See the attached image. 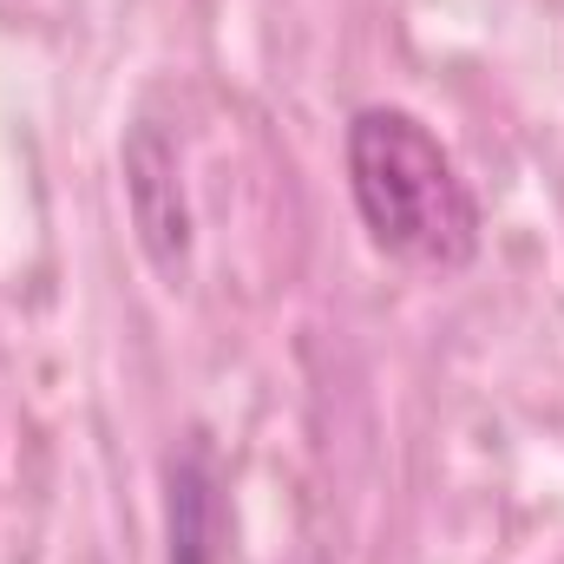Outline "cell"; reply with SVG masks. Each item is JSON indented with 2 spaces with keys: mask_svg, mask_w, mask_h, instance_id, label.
Here are the masks:
<instances>
[{
  "mask_svg": "<svg viewBox=\"0 0 564 564\" xmlns=\"http://www.w3.org/2000/svg\"><path fill=\"white\" fill-rule=\"evenodd\" d=\"M348 191L388 257L421 270H466L479 257V197L408 106H361L348 119Z\"/></svg>",
  "mask_w": 564,
  "mask_h": 564,
  "instance_id": "obj_1",
  "label": "cell"
},
{
  "mask_svg": "<svg viewBox=\"0 0 564 564\" xmlns=\"http://www.w3.org/2000/svg\"><path fill=\"white\" fill-rule=\"evenodd\" d=\"M126 197H132L144 257L164 276H177L191 257V210H184V184H177V151L158 139V126H139L126 144Z\"/></svg>",
  "mask_w": 564,
  "mask_h": 564,
  "instance_id": "obj_2",
  "label": "cell"
},
{
  "mask_svg": "<svg viewBox=\"0 0 564 564\" xmlns=\"http://www.w3.org/2000/svg\"><path fill=\"white\" fill-rule=\"evenodd\" d=\"M217 473L204 446H184L171 459V564H217Z\"/></svg>",
  "mask_w": 564,
  "mask_h": 564,
  "instance_id": "obj_3",
  "label": "cell"
}]
</instances>
